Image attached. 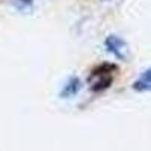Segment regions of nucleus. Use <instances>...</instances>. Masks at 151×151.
Masks as SVG:
<instances>
[{"mask_svg": "<svg viewBox=\"0 0 151 151\" xmlns=\"http://www.w3.org/2000/svg\"><path fill=\"white\" fill-rule=\"evenodd\" d=\"M80 80L77 77H71L68 79V82L64 85V88H62V91H60V97L62 98H70V97H74L76 94H77L80 91Z\"/></svg>", "mask_w": 151, "mask_h": 151, "instance_id": "3", "label": "nucleus"}, {"mask_svg": "<svg viewBox=\"0 0 151 151\" xmlns=\"http://www.w3.org/2000/svg\"><path fill=\"white\" fill-rule=\"evenodd\" d=\"M104 45L107 48V52L112 53L118 59H124L125 53H127V44L122 38H119L118 35H109L104 41Z\"/></svg>", "mask_w": 151, "mask_h": 151, "instance_id": "2", "label": "nucleus"}, {"mask_svg": "<svg viewBox=\"0 0 151 151\" xmlns=\"http://www.w3.org/2000/svg\"><path fill=\"white\" fill-rule=\"evenodd\" d=\"M133 89H134V91H139V92L151 91V68L145 70V71L139 76V79L133 83Z\"/></svg>", "mask_w": 151, "mask_h": 151, "instance_id": "4", "label": "nucleus"}, {"mask_svg": "<svg viewBox=\"0 0 151 151\" xmlns=\"http://www.w3.org/2000/svg\"><path fill=\"white\" fill-rule=\"evenodd\" d=\"M115 71H116V67L110 65V64H104V65L97 67L89 76L91 89L94 92H100V91L107 89L113 82V73Z\"/></svg>", "mask_w": 151, "mask_h": 151, "instance_id": "1", "label": "nucleus"}, {"mask_svg": "<svg viewBox=\"0 0 151 151\" xmlns=\"http://www.w3.org/2000/svg\"><path fill=\"white\" fill-rule=\"evenodd\" d=\"M32 5V0H18V2H15V6L18 9H26Z\"/></svg>", "mask_w": 151, "mask_h": 151, "instance_id": "5", "label": "nucleus"}]
</instances>
